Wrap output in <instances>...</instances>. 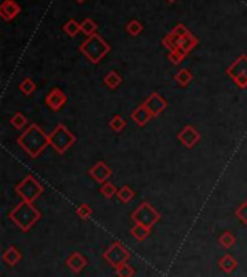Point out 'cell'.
<instances>
[{
  "label": "cell",
  "instance_id": "13",
  "mask_svg": "<svg viewBox=\"0 0 247 277\" xmlns=\"http://www.w3.org/2000/svg\"><path fill=\"white\" fill-rule=\"evenodd\" d=\"M89 173L97 183L103 185V183L109 182V179L111 177V168L104 161H97L90 168Z\"/></svg>",
  "mask_w": 247,
  "mask_h": 277
},
{
  "label": "cell",
  "instance_id": "24",
  "mask_svg": "<svg viewBox=\"0 0 247 277\" xmlns=\"http://www.w3.org/2000/svg\"><path fill=\"white\" fill-rule=\"evenodd\" d=\"M97 28H99L97 23L93 19H90V18H86L84 21L81 22V32L84 35H87V37H91V35L97 33Z\"/></svg>",
  "mask_w": 247,
  "mask_h": 277
},
{
  "label": "cell",
  "instance_id": "11",
  "mask_svg": "<svg viewBox=\"0 0 247 277\" xmlns=\"http://www.w3.org/2000/svg\"><path fill=\"white\" fill-rule=\"evenodd\" d=\"M178 140L182 145H185L187 148H192L199 143L201 135L192 125H187L184 126L178 132Z\"/></svg>",
  "mask_w": 247,
  "mask_h": 277
},
{
  "label": "cell",
  "instance_id": "3",
  "mask_svg": "<svg viewBox=\"0 0 247 277\" xmlns=\"http://www.w3.org/2000/svg\"><path fill=\"white\" fill-rule=\"evenodd\" d=\"M79 52L84 54L90 62L99 64L110 52V45L99 33H94L87 37V40L79 45Z\"/></svg>",
  "mask_w": 247,
  "mask_h": 277
},
{
  "label": "cell",
  "instance_id": "12",
  "mask_svg": "<svg viewBox=\"0 0 247 277\" xmlns=\"http://www.w3.org/2000/svg\"><path fill=\"white\" fill-rule=\"evenodd\" d=\"M45 103H47V106L50 108L51 111L58 112V111L62 109V106L67 103V94L62 92L61 89H52V90L47 94Z\"/></svg>",
  "mask_w": 247,
  "mask_h": 277
},
{
  "label": "cell",
  "instance_id": "2",
  "mask_svg": "<svg viewBox=\"0 0 247 277\" xmlns=\"http://www.w3.org/2000/svg\"><path fill=\"white\" fill-rule=\"evenodd\" d=\"M9 218L19 229H22L23 232H28L42 218V214L30 202L22 200L19 205L15 206V209L10 211Z\"/></svg>",
  "mask_w": 247,
  "mask_h": 277
},
{
  "label": "cell",
  "instance_id": "36",
  "mask_svg": "<svg viewBox=\"0 0 247 277\" xmlns=\"http://www.w3.org/2000/svg\"><path fill=\"white\" fill-rule=\"evenodd\" d=\"M75 2H78V3H84L86 0H75Z\"/></svg>",
  "mask_w": 247,
  "mask_h": 277
},
{
  "label": "cell",
  "instance_id": "6",
  "mask_svg": "<svg viewBox=\"0 0 247 277\" xmlns=\"http://www.w3.org/2000/svg\"><path fill=\"white\" fill-rule=\"evenodd\" d=\"M159 219H160V214L146 200L142 202L132 214V221H135V224H140L149 228L156 225Z\"/></svg>",
  "mask_w": 247,
  "mask_h": 277
},
{
  "label": "cell",
  "instance_id": "22",
  "mask_svg": "<svg viewBox=\"0 0 247 277\" xmlns=\"http://www.w3.org/2000/svg\"><path fill=\"white\" fill-rule=\"evenodd\" d=\"M104 84L111 89V90H114V89H117L120 84H121V77H120V74L117 72H109L106 74V77H104Z\"/></svg>",
  "mask_w": 247,
  "mask_h": 277
},
{
  "label": "cell",
  "instance_id": "8",
  "mask_svg": "<svg viewBox=\"0 0 247 277\" xmlns=\"http://www.w3.org/2000/svg\"><path fill=\"white\" fill-rule=\"evenodd\" d=\"M103 258L109 263L110 266L117 268L121 264L128 263L129 258H130V253L128 251V248L123 246L120 241H114L111 246L104 251Z\"/></svg>",
  "mask_w": 247,
  "mask_h": 277
},
{
  "label": "cell",
  "instance_id": "32",
  "mask_svg": "<svg viewBox=\"0 0 247 277\" xmlns=\"http://www.w3.org/2000/svg\"><path fill=\"white\" fill-rule=\"evenodd\" d=\"M109 125L114 132H121V131L125 129V126H126V121H125L120 115H116V116H113V118L110 119Z\"/></svg>",
  "mask_w": 247,
  "mask_h": 277
},
{
  "label": "cell",
  "instance_id": "35",
  "mask_svg": "<svg viewBox=\"0 0 247 277\" xmlns=\"http://www.w3.org/2000/svg\"><path fill=\"white\" fill-rule=\"evenodd\" d=\"M234 215H236V218H237L241 224L247 225V200L246 202H243L241 205H238V207L236 209V212H234Z\"/></svg>",
  "mask_w": 247,
  "mask_h": 277
},
{
  "label": "cell",
  "instance_id": "16",
  "mask_svg": "<svg viewBox=\"0 0 247 277\" xmlns=\"http://www.w3.org/2000/svg\"><path fill=\"white\" fill-rule=\"evenodd\" d=\"M130 116H132V119H133L135 122L138 123L139 126H145V125H146V123L153 118V116H152V113L149 112L148 109L143 106V103H142L139 108H136V109L132 112Z\"/></svg>",
  "mask_w": 247,
  "mask_h": 277
},
{
  "label": "cell",
  "instance_id": "1",
  "mask_svg": "<svg viewBox=\"0 0 247 277\" xmlns=\"http://www.w3.org/2000/svg\"><path fill=\"white\" fill-rule=\"evenodd\" d=\"M18 144L20 145V148H23V151L28 153V155H30L32 158H36L42 154V151L48 145H51L50 135L45 132L39 125L32 123L20 135Z\"/></svg>",
  "mask_w": 247,
  "mask_h": 277
},
{
  "label": "cell",
  "instance_id": "29",
  "mask_svg": "<svg viewBox=\"0 0 247 277\" xmlns=\"http://www.w3.org/2000/svg\"><path fill=\"white\" fill-rule=\"evenodd\" d=\"M126 32H128L129 35H132V37H138V35H140L143 32V23L136 21V19H132L126 25Z\"/></svg>",
  "mask_w": 247,
  "mask_h": 277
},
{
  "label": "cell",
  "instance_id": "25",
  "mask_svg": "<svg viewBox=\"0 0 247 277\" xmlns=\"http://www.w3.org/2000/svg\"><path fill=\"white\" fill-rule=\"evenodd\" d=\"M19 90L25 96H30L32 93L36 90V84H35V82L30 79V77H26V79H23L22 82L19 83Z\"/></svg>",
  "mask_w": 247,
  "mask_h": 277
},
{
  "label": "cell",
  "instance_id": "37",
  "mask_svg": "<svg viewBox=\"0 0 247 277\" xmlns=\"http://www.w3.org/2000/svg\"><path fill=\"white\" fill-rule=\"evenodd\" d=\"M168 3H174V2H177V0H167Z\"/></svg>",
  "mask_w": 247,
  "mask_h": 277
},
{
  "label": "cell",
  "instance_id": "34",
  "mask_svg": "<svg viewBox=\"0 0 247 277\" xmlns=\"http://www.w3.org/2000/svg\"><path fill=\"white\" fill-rule=\"evenodd\" d=\"M77 216L81 218L83 221H89L90 218L93 216V209H91V206H90L89 203L79 205L78 209H77Z\"/></svg>",
  "mask_w": 247,
  "mask_h": 277
},
{
  "label": "cell",
  "instance_id": "5",
  "mask_svg": "<svg viewBox=\"0 0 247 277\" xmlns=\"http://www.w3.org/2000/svg\"><path fill=\"white\" fill-rule=\"evenodd\" d=\"M15 192L22 197V200L33 203L44 193V186L40 185L33 176L29 175L15 187Z\"/></svg>",
  "mask_w": 247,
  "mask_h": 277
},
{
  "label": "cell",
  "instance_id": "23",
  "mask_svg": "<svg viewBox=\"0 0 247 277\" xmlns=\"http://www.w3.org/2000/svg\"><path fill=\"white\" fill-rule=\"evenodd\" d=\"M236 236L233 235L230 231H224L221 235L218 236V244L223 247V248H226V250H228V248H231V247L236 244Z\"/></svg>",
  "mask_w": 247,
  "mask_h": 277
},
{
  "label": "cell",
  "instance_id": "19",
  "mask_svg": "<svg viewBox=\"0 0 247 277\" xmlns=\"http://www.w3.org/2000/svg\"><path fill=\"white\" fill-rule=\"evenodd\" d=\"M198 38L192 33L191 31H188L184 37H182V41H181V44H179V48H182L184 51H187L188 54L192 51L195 47L198 45Z\"/></svg>",
  "mask_w": 247,
  "mask_h": 277
},
{
  "label": "cell",
  "instance_id": "26",
  "mask_svg": "<svg viewBox=\"0 0 247 277\" xmlns=\"http://www.w3.org/2000/svg\"><path fill=\"white\" fill-rule=\"evenodd\" d=\"M10 123H12V126H13L15 129H23V128H26V125H28V119H26V116H25L23 113L16 112L12 118H10Z\"/></svg>",
  "mask_w": 247,
  "mask_h": 277
},
{
  "label": "cell",
  "instance_id": "33",
  "mask_svg": "<svg viewBox=\"0 0 247 277\" xmlns=\"http://www.w3.org/2000/svg\"><path fill=\"white\" fill-rule=\"evenodd\" d=\"M135 268L128 264V263H125V264H121L116 268V274L117 277H133L135 276Z\"/></svg>",
  "mask_w": 247,
  "mask_h": 277
},
{
  "label": "cell",
  "instance_id": "14",
  "mask_svg": "<svg viewBox=\"0 0 247 277\" xmlns=\"http://www.w3.org/2000/svg\"><path fill=\"white\" fill-rule=\"evenodd\" d=\"M22 11L19 3H16L15 0H3L0 5V16L2 19L6 22L13 21Z\"/></svg>",
  "mask_w": 247,
  "mask_h": 277
},
{
  "label": "cell",
  "instance_id": "31",
  "mask_svg": "<svg viewBox=\"0 0 247 277\" xmlns=\"http://www.w3.org/2000/svg\"><path fill=\"white\" fill-rule=\"evenodd\" d=\"M117 192H119L117 187L113 183H110V182H106V183H103V185L100 186V193L104 196L106 199H110L114 195H117Z\"/></svg>",
  "mask_w": 247,
  "mask_h": 277
},
{
  "label": "cell",
  "instance_id": "18",
  "mask_svg": "<svg viewBox=\"0 0 247 277\" xmlns=\"http://www.w3.org/2000/svg\"><path fill=\"white\" fill-rule=\"evenodd\" d=\"M238 263L237 260L234 258V257L231 256V254H224V256L220 258V261H218V267L224 271V273H233L236 268H237Z\"/></svg>",
  "mask_w": 247,
  "mask_h": 277
},
{
  "label": "cell",
  "instance_id": "15",
  "mask_svg": "<svg viewBox=\"0 0 247 277\" xmlns=\"http://www.w3.org/2000/svg\"><path fill=\"white\" fill-rule=\"evenodd\" d=\"M87 258L83 256L81 253H72L71 256L67 258V261H65V264L67 267H69V270H72L74 273H81L86 267H87Z\"/></svg>",
  "mask_w": 247,
  "mask_h": 277
},
{
  "label": "cell",
  "instance_id": "9",
  "mask_svg": "<svg viewBox=\"0 0 247 277\" xmlns=\"http://www.w3.org/2000/svg\"><path fill=\"white\" fill-rule=\"evenodd\" d=\"M143 106H145L149 112L152 113V116L155 118V116L160 115V113L168 108V102H167V99L162 97L159 93H152L148 99L143 102Z\"/></svg>",
  "mask_w": 247,
  "mask_h": 277
},
{
  "label": "cell",
  "instance_id": "4",
  "mask_svg": "<svg viewBox=\"0 0 247 277\" xmlns=\"http://www.w3.org/2000/svg\"><path fill=\"white\" fill-rule=\"evenodd\" d=\"M50 144L58 154H65L75 144V135L64 123H58L55 129L50 133Z\"/></svg>",
  "mask_w": 247,
  "mask_h": 277
},
{
  "label": "cell",
  "instance_id": "10",
  "mask_svg": "<svg viewBox=\"0 0 247 277\" xmlns=\"http://www.w3.org/2000/svg\"><path fill=\"white\" fill-rule=\"evenodd\" d=\"M188 32V29L184 26V25H177L172 31L169 32L168 35L162 40V44L168 48L169 51H174L179 48V44L182 41V37Z\"/></svg>",
  "mask_w": 247,
  "mask_h": 277
},
{
  "label": "cell",
  "instance_id": "20",
  "mask_svg": "<svg viewBox=\"0 0 247 277\" xmlns=\"http://www.w3.org/2000/svg\"><path fill=\"white\" fill-rule=\"evenodd\" d=\"M150 231H152V228H149V226L135 224V225L132 226V229H130V234H132V236L136 241H145L150 235Z\"/></svg>",
  "mask_w": 247,
  "mask_h": 277
},
{
  "label": "cell",
  "instance_id": "17",
  "mask_svg": "<svg viewBox=\"0 0 247 277\" xmlns=\"http://www.w3.org/2000/svg\"><path fill=\"white\" fill-rule=\"evenodd\" d=\"M3 261L10 267H15L18 263H19L20 260H22V254H20V251L16 248L15 246H10L5 253H3Z\"/></svg>",
  "mask_w": 247,
  "mask_h": 277
},
{
  "label": "cell",
  "instance_id": "27",
  "mask_svg": "<svg viewBox=\"0 0 247 277\" xmlns=\"http://www.w3.org/2000/svg\"><path fill=\"white\" fill-rule=\"evenodd\" d=\"M62 29L69 37H75L78 32H81V23H78L75 19H69L67 23H64Z\"/></svg>",
  "mask_w": 247,
  "mask_h": 277
},
{
  "label": "cell",
  "instance_id": "21",
  "mask_svg": "<svg viewBox=\"0 0 247 277\" xmlns=\"http://www.w3.org/2000/svg\"><path fill=\"white\" fill-rule=\"evenodd\" d=\"M192 79H194V74H192L191 70H188V68H181L175 74V82L178 83L179 86H182V87H187L188 84L192 82Z\"/></svg>",
  "mask_w": 247,
  "mask_h": 277
},
{
  "label": "cell",
  "instance_id": "28",
  "mask_svg": "<svg viewBox=\"0 0 247 277\" xmlns=\"http://www.w3.org/2000/svg\"><path fill=\"white\" fill-rule=\"evenodd\" d=\"M117 197L120 199V202L129 203L135 197V190L132 187H129V186H123L121 189H119V192H117Z\"/></svg>",
  "mask_w": 247,
  "mask_h": 277
},
{
  "label": "cell",
  "instance_id": "30",
  "mask_svg": "<svg viewBox=\"0 0 247 277\" xmlns=\"http://www.w3.org/2000/svg\"><path fill=\"white\" fill-rule=\"evenodd\" d=\"M188 52L184 51L182 48H177V50H174V51H169V61L172 62V64H175V65H178L181 62L184 61V58L187 57Z\"/></svg>",
  "mask_w": 247,
  "mask_h": 277
},
{
  "label": "cell",
  "instance_id": "7",
  "mask_svg": "<svg viewBox=\"0 0 247 277\" xmlns=\"http://www.w3.org/2000/svg\"><path fill=\"white\" fill-rule=\"evenodd\" d=\"M226 74L237 84L240 89H247V55L243 54L236 61L228 65Z\"/></svg>",
  "mask_w": 247,
  "mask_h": 277
}]
</instances>
